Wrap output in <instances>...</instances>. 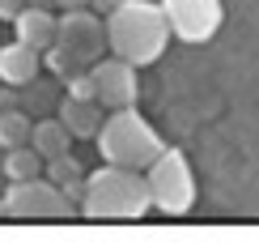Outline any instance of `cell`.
Wrapping results in <instances>:
<instances>
[{"label": "cell", "mask_w": 259, "mask_h": 247, "mask_svg": "<svg viewBox=\"0 0 259 247\" xmlns=\"http://www.w3.org/2000/svg\"><path fill=\"white\" fill-rule=\"evenodd\" d=\"M102 26H106V51H115L119 60L136 64V68L153 64L170 39L161 5H149V0H119Z\"/></svg>", "instance_id": "cell-1"}, {"label": "cell", "mask_w": 259, "mask_h": 247, "mask_svg": "<svg viewBox=\"0 0 259 247\" xmlns=\"http://www.w3.org/2000/svg\"><path fill=\"white\" fill-rule=\"evenodd\" d=\"M77 209L90 222H132L149 209V184L140 170L106 162L94 175H85V192Z\"/></svg>", "instance_id": "cell-2"}, {"label": "cell", "mask_w": 259, "mask_h": 247, "mask_svg": "<svg viewBox=\"0 0 259 247\" xmlns=\"http://www.w3.org/2000/svg\"><path fill=\"white\" fill-rule=\"evenodd\" d=\"M98 154L106 162L115 166H132V170H145L153 158L161 154V136L153 132V124L145 120V115H136L132 107H119V111H111L106 120L98 124Z\"/></svg>", "instance_id": "cell-3"}, {"label": "cell", "mask_w": 259, "mask_h": 247, "mask_svg": "<svg viewBox=\"0 0 259 247\" xmlns=\"http://www.w3.org/2000/svg\"><path fill=\"white\" fill-rule=\"evenodd\" d=\"M149 205L161 209L166 218H183L196 200V179H191V166L179 149H161V154L149 162Z\"/></svg>", "instance_id": "cell-4"}, {"label": "cell", "mask_w": 259, "mask_h": 247, "mask_svg": "<svg viewBox=\"0 0 259 247\" xmlns=\"http://www.w3.org/2000/svg\"><path fill=\"white\" fill-rule=\"evenodd\" d=\"M5 205H9V218H21V222H56V218H72L77 213V205L42 175L9 179Z\"/></svg>", "instance_id": "cell-5"}, {"label": "cell", "mask_w": 259, "mask_h": 247, "mask_svg": "<svg viewBox=\"0 0 259 247\" xmlns=\"http://www.w3.org/2000/svg\"><path fill=\"white\" fill-rule=\"evenodd\" d=\"M161 13L183 43H208L221 26V0H161Z\"/></svg>", "instance_id": "cell-6"}, {"label": "cell", "mask_w": 259, "mask_h": 247, "mask_svg": "<svg viewBox=\"0 0 259 247\" xmlns=\"http://www.w3.org/2000/svg\"><path fill=\"white\" fill-rule=\"evenodd\" d=\"M56 43L77 51L85 64H94L106 51V26H102L98 13H90V5L85 9H64V17L56 21Z\"/></svg>", "instance_id": "cell-7"}, {"label": "cell", "mask_w": 259, "mask_h": 247, "mask_svg": "<svg viewBox=\"0 0 259 247\" xmlns=\"http://www.w3.org/2000/svg\"><path fill=\"white\" fill-rule=\"evenodd\" d=\"M90 77H94V90H98V107H111V111H119V107H132L136 94H140V81H136V64L127 60H94L90 64Z\"/></svg>", "instance_id": "cell-8"}, {"label": "cell", "mask_w": 259, "mask_h": 247, "mask_svg": "<svg viewBox=\"0 0 259 247\" xmlns=\"http://www.w3.org/2000/svg\"><path fill=\"white\" fill-rule=\"evenodd\" d=\"M9 21H13V30H17V43H26V47H34V51H47L51 43H56V17H51V9L26 5Z\"/></svg>", "instance_id": "cell-9"}, {"label": "cell", "mask_w": 259, "mask_h": 247, "mask_svg": "<svg viewBox=\"0 0 259 247\" xmlns=\"http://www.w3.org/2000/svg\"><path fill=\"white\" fill-rule=\"evenodd\" d=\"M42 60L34 47H26V43H9V47H0V81L5 85H26L30 77H38Z\"/></svg>", "instance_id": "cell-10"}, {"label": "cell", "mask_w": 259, "mask_h": 247, "mask_svg": "<svg viewBox=\"0 0 259 247\" xmlns=\"http://www.w3.org/2000/svg\"><path fill=\"white\" fill-rule=\"evenodd\" d=\"M60 124L72 132V141H85V136H94V132H98V124H102V111H98V102L64 98V107H60Z\"/></svg>", "instance_id": "cell-11"}, {"label": "cell", "mask_w": 259, "mask_h": 247, "mask_svg": "<svg viewBox=\"0 0 259 247\" xmlns=\"http://www.w3.org/2000/svg\"><path fill=\"white\" fill-rule=\"evenodd\" d=\"M30 145H34L38 158L47 162V158H60V154L72 149V132L60 120H38V124H30Z\"/></svg>", "instance_id": "cell-12"}, {"label": "cell", "mask_w": 259, "mask_h": 247, "mask_svg": "<svg viewBox=\"0 0 259 247\" xmlns=\"http://www.w3.org/2000/svg\"><path fill=\"white\" fill-rule=\"evenodd\" d=\"M5 175L9 179H34L42 175V158H38V149L34 145H13V149H5Z\"/></svg>", "instance_id": "cell-13"}, {"label": "cell", "mask_w": 259, "mask_h": 247, "mask_svg": "<svg viewBox=\"0 0 259 247\" xmlns=\"http://www.w3.org/2000/svg\"><path fill=\"white\" fill-rule=\"evenodd\" d=\"M13 145H30V115L21 107L0 111V149H13Z\"/></svg>", "instance_id": "cell-14"}, {"label": "cell", "mask_w": 259, "mask_h": 247, "mask_svg": "<svg viewBox=\"0 0 259 247\" xmlns=\"http://www.w3.org/2000/svg\"><path fill=\"white\" fill-rule=\"evenodd\" d=\"M38 60L47 64L51 73H56V77H72V73H81V68H90V64H85L77 51H68L64 47V43H51L47 51H38Z\"/></svg>", "instance_id": "cell-15"}, {"label": "cell", "mask_w": 259, "mask_h": 247, "mask_svg": "<svg viewBox=\"0 0 259 247\" xmlns=\"http://www.w3.org/2000/svg\"><path fill=\"white\" fill-rule=\"evenodd\" d=\"M42 170H47V179H51V184H56V188L72 184V179H81V166H77V158H72V154L47 158V162H42Z\"/></svg>", "instance_id": "cell-16"}, {"label": "cell", "mask_w": 259, "mask_h": 247, "mask_svg": "<svg viewBox=\"0 0 259 247\" xmlns=\"http://www.w3.org/2000/svg\"><path fill=\"white\" fill-rule=\"evenodd\" d=\"M21 102H26V115H30V111H47V107L56 102V85L30 77V81H26V94H21Z\"/></svg>", "instance_id": "cell-17"}, {"label": "cell", "mask_w": 259, "mask_h": 247, "mask_svg": "<svg viewBox=\"0 0 259 247\" xmlns=\"http://www.w3.org/2000/svg\"><path fill=\"white\" fill-rule=\"evenodd\" d=\"M64 90H68V98L98 102V90H94V77H90V68H81V73H72V77H64Z\"/></svg>", "instance_id": "cell-18"}, {"label": "cell", "mask_w": 259, "mask_h": 247, "mask_svg": "<svg viewBox=\"0 0 259 247\" xmlns=\"http://www.w3.org/2000/svg\"><path fill=\"white\" fill-rule=\"evenodd\" d=\"M17 102H21L17 85H5V81H0V111H9V107H17Z\"/></svg>", "instance_id": "cell-19"}, {"label": "cell", "mask_w": 259, "mask_h": 247, "mask_svg": "<svg viewBox=\"0 0 259 247\" xmlns=\"http://www.w3.org/2000/svg\"><path fill=\"white\" fill-rule=\"evenodd\" d=\"M17 9H26V0H0V17H13Z\"/></svg>", "instance_id": "cell-20"}, {"label": "cell", "mask_w": 259, "mask_h": 247, "mask_svg": "<svg viewBox=\"0 0 259 247\" xmlns=\"http://www.w3.org/2000/svg\"><path fill=\"white\" fill-rule=\"evenodd\" d=\"M90 5H98V13H111V9L119 5V0H90Z\"/></svg>", "instance_id": "cell-21"}, {"label": "cell", "mask_w": 259, "mask_h": 247, "mask_svg": "<svg viewBox=\"0 0 259 247\" xmlns=\"http://www.w3.org/2000/svg\"><path fill=\"white\" fill-rule=\"evenodd\" d=\"M56 5H60V9H85L90 0H56Z\"/></svg>", "instance_id": "cell-22"}, {"label": "cell", "mask_w": 259, "mask_h": 247, "mask_svg": "<svg viewBox=\"0 0 259 247\" xmlns=\"http://www.w3.org/2000/svg\"><path fill=\"white\" fill-rule=\"evenodd\" d=\"M26 5H38V9H51L56 0H26Z\"/></svg>", "instance_id": "cell-23"}]
</instances>
